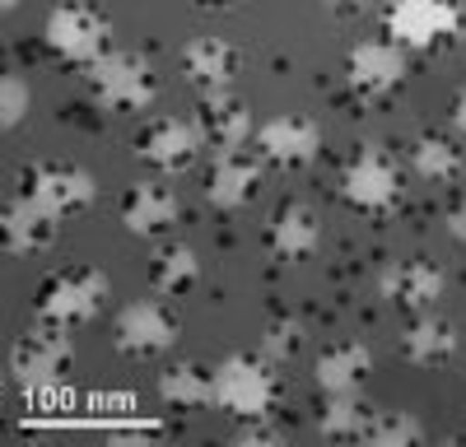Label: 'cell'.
I'll return each instance as SVG.
<instances>
[{
    "instance_id": "obj_1",
    "label": "cell",
    "mask_w": 466,
    "mask_h": 447,
    "mask_svg": "<svg viewBox=\"0 0 466 447\" xmlns=\"http://www.w3.org/2000/svg\"><path fill=\"white\" fill-rule=\"evenodd\" d=\"M280 401V378L270 372L266 354H228L224 363H215V405L228 410L233 420H261L270 415Z\"/></svg>"
},
{
    "instance_id": "obj_2",
    "label": "cell",
    "mask_w": 466,
    "mask_h": 447,
    "mask_svg": "<svg viewBox=\"0 0 466 447\" xmlns=\"http://www.w3.org/2000/svg\"><path fill=\"white\" fill-rule=\"evenodd\" d=\"M85 80L94 98L112 112H145L159 98V74H154L149 56L140 52H107L94 65H85Z\"/></svg>"
},
{
    "instance_id": "obj_3",
    "label": "cell",
    "mask_w": 466,
    "mask_h": 447,
    "mask_svg": "<svg viewBox=\"0 0 466 447\" xmlns=\"http://www.w3.org/2000/svg\"><path fill=\"white\" fill-rule=\"evenodd\" d=\"M107 275L94 266H70L56 271L37 284V317L52 322V326H85L103 313V298H107Z\"/></svg>"
},
{
    "instance_id": "obj_4",
    "label": "cell",
    "mask_w": 466,
    "mask_h": 447,
    "mask_svg": "<svg viewBox=\"0 0 466 447\" xmlns=\"http://www.w3.org/2000/svg\"><path fill=\"white\" fill-rule=\"evenodd\" d=\"M461 5L457 0H387L382 28L406 52H430L461 37Z\"/></svg>"
},
{
    "instance_id": "obj_5",
    "label": "cell",
    "mask_w": 466,
    "mask_h": 447,
    "mask_svg": "<svg viewBox=\"0 0 466 447\" xmlns=\"http://www.w3.org/2000/svg\"><path fill=\"white\" fill-rule=\"evenodd\" d=\"M47 47L61 56V61H75V65H94L98 56L112 52V19L89 5V0H66L47 15Z\"/></svg>"
},
{
    "instance_id": "obj_6",
    "label": "cell",
    "mask_w": 466,
    "mask_h": 447,
    "mask_svg": "<svg viewBox=\"0 0 466 447\" xmlns=\"http://www.w3.org/2000/svg\"><path fill=\"white\" fill-rule=\"evenodd\" d=\"M19 196H28L33 205L52 210L56 219L66 214H80L94 205L98 196V182L94 173H85L80 164H66V159H37L19 173Z\"/></svg>"
},
{
    "instance_id": "obj_7",
    "label": "cell",
    "mask_w": 466,
    "mask_h": 447,
    "mask_svg": "<svg viewBox=\"0 0 466 447\" xmlns=\"http://www.w3.org/2000/svg\"><path fill=\"white\" fill-rule=\"evenodd\" d=\"M70 359H75L70 335H66V326H52V322L24 331L19 341L10 345V372H15V382H19L24 392H47V387H56V382L66 378Z\"/></svg>"
},
{
    "instance_id": "obj_8",
    "label": "cell",
    "mask_w": 466,
    "mask_h": 447,
    "mask_svg": "<svg viewBox=\"0 0 466 447\" xmlns=\"http://www.w3.org/2000/svg\"><path fill=\"white\" fill-rule=\"evenodd\" d=\"M340 196L364 210V214H387L401 201V168L382 144H364L340 173Z\"/></svg>"
},
{
    "instance_id": "obj_9",
    "label": "cell",
    "mask_w": 466,
    "mask_h": 447,
    "mask_svg": "<svg viewBox=\"0 0 466 447\" xmlns=\"http://www.w3.org/2000/svg\"><path fill=\"white\" fill-rule=\"evenodd\" d=\"M345 80L360 98L378 103L392 98L406 84V47H397L392 37H373V43H355L345 56Z\"/></svg>"
},
{
    "instance_id": "obj_10",
    "label": "cell",
    "mask_w": 466,
    "mask_h": 447,
    "mask_svg": "<svg viewBox=\"0 0 466 447\" xmlns=\"http://www.w3.org/2000/svg\"><path fill=\"white\" fill-rule=\"evenodd\" d=\"M112 335H116V350L122 354L154 359V354L177 345V317L164 303H154V298H140V303H127L122 313H116Z\"/></svg>"
},
{
    "instance_id": "obj_11",
    "label": "cell",
    "mask_w": 466,
    "mask_h": 447,
    "mask_svg": "<svg viewBox=\"0 0 466 447\" xmlns=\"http://www.w3.org/2000/svg\"><path fill=\"white\" fill-rule=\"evenodd\" d=\"M257 154L276 168H303L322 154V126L303 112H280L257 126Z\"/></svg>"
},
{
    "instance_id": "obj_12",
    "label": "cell",
    "mask_w": 466,
    "mask_h": 447,
    "mask_svg": "<svg viewBox=\"0 0 466 447\" xmlns=\"http://www.w3.org/2000/svg\"><path fill=\"white\" fill-rule=\"evenodd\" d=\"M197 149H206L197 122H177V117H154L136 135V154L159 173H187L197 164Z\"/></svg>"
},
{
    "instance_id": "obj_13",
    "label": "cell",
    "mask_w": 466,
    "mask_h": 447,
    "mask_svg": "<svg viewBox=\"0 0 466 447\" xmlns=\"http://www.w3.org/2000/svg\"><path fill=\"white\" fill-rule=\"evenodd\" d=\"M191 122H197L201 144L215 149V154H233V149H243L252 140V112H248L243 98H233L228 89L206 94L197 103V112H191Z\"/></svg>"
},
{
    "instance_id": "obj_14",
    "label": "cell",
    "mask_w": 466,
    "mask_h": 447,
    "mask_svg": "<svg viewBox=\"0 0 466 447\" xmlns=\"http://www.w3.org/2000/svg\"><path fill=\"white\" fill-rule=\"evenodd\" d=\"M238 65H243L238 47H233L228 37H215V33H201V37H191V43L182 47V74L201 94L228 89L233 74H238Z\"/></svg>"
},
{
    "instance_id": "obj_15",
    "label": "cell",
    "mask_w": 466,
    "mask_h": 447,
    "mask_svg": "<svg viewBox=\"0 0 466 447\" xmlns=\"http://www.w3.org/2000/svg\"><path fill=\"white\" fill-rule=\"evenodd\" d=\"M382 298L387 303H397L406 313H430L439 298H443V271L434 266V261H397V266H387L382 271Z\"/></svg>"
},
{
    "instance_id": "obj_16",
    "label": "cell",
    "mask_w": 466,
    "mask_h": 447,
    "mask_svg": "<svg viewBox=\"0 0 466 447\" xmlns=\"http://www.w3.org/2000/svg\"><path fill=\"white\" fill-rule=\"evenodd\" d=\"M261 154H248V149H233V154H215V168L206 177V196L215 210H243L252 205L257 186H261Z\"/></svg>"
},
{
    "instance_id": "obj_17",
    "label": "cell",
    "mask_w": 466,
    "mask_h": 447,
    "mask_svg": "<svg viewBox=\"0 0 466 447\" xmlns=\"http://www.w3.org/2000/svg\"><path fill=\"white\" fill-rule=\"evenodd\" d=\"M177 214H182V205L173 196V186H164V182H136V186H127V196H122V224L136 238L168 233L177 224Z\"/></svg>"
},
{
    "instance_id": "obj_18",
    "label": "cell",
    "mask_w": 466,
    "mask_h": 447,
    "mask_svg": "<svg viewBox=\"0 0 466 447\" xmlns=\"http://www.w3.org/2000/svg\"><path fill=\"white\" fill-rule=\"evenodd\" d=\"M0 233H5V252L10 256H37L56 243V214L33 205L28 196H15L0 214Z\"/></svg>"
},
{
    "instance_id": "obj_19",
    "label": "cell",
    "mask_w": 466,
    "mask_h": 447,
    "mask_svg": "<svg viewBox=\"0 0 466 447\" xmlns=\"http://www.w3.org/2000/svg\"><path fill=\"white\" fill-rule=\"evenodd\" d=\"M322 243V224H318V210L303 205V201H285L276 210V219H270L266 229V247L276 252L280 261H303L313 256Z\"/></svg>"
},
{
    "instance_id": "obj_20",
    "label": "cell",
    "mask_w": 466,
    "mask_h": 447,
    "mask_svg": "<svg viewBox=\"0 0 466 447\" xmlns=\"http://www.w3.org/2000/svg\"><path fill=\"white\" fill-rule=\"evenodd\" d=\"M373 368V350L364 341H340V345H327L318 354V368L313 378L327 396H345V392H360V382L369 378Z\"/></svg>"
},
{
    "instance_id": "obj_21",
    "label": "cell",
    "mask_w": 466,
    "mask_h": 447,
    "mask_svg": "<svg viewBox=\"0 0 466 447\" xmlns=\"http://www.w3.org/2000/svg\"><path fill=\"white\" fill-rule=\"evenodd\" d=\"M401 354H406L410 363H420V368L448 363V359L457 354V326H452L448 317H439V313H420V317L406 326V335H401Z\"/></svg>"
},
{
    "instance_id": "obj_22",
    "label": "cell",
    "mask_w": 466,
    "mask_h": 447,
    "mask_svg": "<svg viewBox=\"0 0 466 447\" xmlns=\"http://www.w3.org/2000/svg\"><path fill=\"white\" fill-rule=\"evenodd\" d=\"M201 280V261L197 252H191L187 243H164L159 252L149 256V284L154 293H164V298H182L191 293Z\"/></svg>"
},
{
    "instance_id": "obj_23",
    "label": "cell",
    "mask_w": 466,
    "mask_h": 447,
    "mask_svg": "<svg viewBox=\"0 0 466 447\" xmlns=\"http://www.w3.org/2000/svg\"><path fill=\"white\" fill-rule=\"evenodd\" d=\"M159 396L177 410H197V405H210L215 401V368L197 363V359H182L173 363L164 378H159Z\"/></svg>"
},
{
    "instance_id": "obj_24",
    "label": "cell",
    "mask_w": 466,
    "mask_h": 447,
    "mask_svg": "<svg viewBox=\"0 0 466 447\" xmlns=\"http://www.w3.org/2000/svg\"><path fill=\"white\" fill-rule=\"evenodd\" d=\"M373 415H378V410H369V405L360 401V392L327 396V410H322V420H318V433L331 438V442H364Z\"/></svg>"
},
{
    "instance_id": "obj_25",
    "label": "cell",
    "mask_w": 466,
    "mask_h": 447,
    "mask_svg": "<svg viewBox=\"0 0 466 447\" xmlns=\"http://www.w3.org/2000/svg\"><path fill=\"white\" fill-rule=\"evenodd\" d=\"M410 168L420 182H434V186H448L461 177V149L448 140V135H420L410 144Z\"/></svg>"
},
{
    "instance_id": "obj_26",
    "label": "cell",
    "mask_w": 466,
    "mask_h": 447,
    "mask_svg": "<svg viewBox=\"0 0 466 447\" xmlns=\"http://www.w3.org/2000/svg\"><path fill=\"white\" fill-rule=\"evenodd\" d=\"M420 438H424V429H420L415 415H401V410H378L364 442H378V447H406V442H420Z\"/></svg>"
},
{
    "instance_id": "obj_27",
    "label": "cell",
    "mask_w": 466,
    "mask_h": 447,
    "mask_svg": "<svg viewBox=\"0 0 466 447\" xmlns=\"http://www.w3.org/2000/svg\"><path fill=\"white\" fill-rule=\"evenodd\" d=\"M299 350H303V322H294V317L266 322V331H261V354H266L270 363H285V359H294Z\"/></svg>"
},
{
    "instance_id": "obj_28",
    "label": "cell",
    "mask_w": 466,
    "mask_h": 447,
    "mask_svg": "<svg viewBox=\"0 0 466 447\" xmlns=\"http://www.w3.org/2000/svg\"><path fill=\"white\" fill-rule=\"evenodd\" d=\"M28 103H33L28 84L19 74H5V80H0V122H5V131H15L28 117Z\"/></svg>"
},
{
    "instance_id": "obj_29",
    "label": "cell",
    "mask_w": 466,
    "mask_h": 447,
    "mask_svg": "<svg viewBox=\"0 0 466 447\" xmlns=\"http://www.w3.org/2000/svg\"><path fill=\"white\" fill-rule=\"evenodd\" d=\"M285 433H280V424H270V415H261V420H243V429H238V442H280Z\"/></svg>"
},
{
    "instance_id": "obj_30",
    "label": "cell",
    "mask_w": 466,
    "mask_h": 447,
    "mask_svg": "<svg viewBox=\"0 0 466 447\" xmlns=\"http://www.w3.org/2000/svg\"><path fill=\"white\" fill-rule=\"evenodd\" d=\"M322 10H327L331 19H360V15L369 10V0H322Z\"/></svg>"
},
{
    "instance_id": "obj_31",
    "label": "cell",
    "mask_w": 466,
    "mask_h": 447,
    "mask_svg": "<svg viewBox=\"0 0 466 447\" xmlns=\"http://www.w3.org/2000/svg\"><path fill=\"white\" fill-rule=\"evenodd\" d=\"M443 224H448V233H452L457 243H466V201H452V205L443 210Z\"/></svg>"
},
{
    "instance_id": "obj_32",
    "label": "cell",
    "mask_w": 466,
    "mask_h": 447,
    "mask_svg": "<svg viewBox=\"0 0 466 447\" xmlns=\"http://www.w3.org/2000/svg\"><path fill=\"white\" fill-rule=\"evenodd\" d=\"M448 117H452V131L466 135V84L457 89V98H452V107H448Z\"/></svg>"
},
{
    "instance_id": "obj_33",
    "label": "cell",
    "mask_w": 466,
    "mask_h": 447,
    "mask_svg": "<svg viewBox=\"0 0 466 447\" xmlns=\"http://www.w3.org/2000/svg\"><path fill=\"white\" fill-rule=\"evenodd\" d=\"M191 5H201V10H224V5H233V0H191Z\"/></svg>"
},
{
    "instance_id": "obj_34",
    "label": "cell",
    "mask_w": 466,
    "mask_h": 447,
    "mask_svg": "<svg viewBox=\"0 0 466 447\" xmlns=\"http://www.w3.org/2000/svg\"><path fill=\"white\" fill-rule=\"evenodd\" d=\"M24 5V0H0V10H19Z\"/></svg>"
}]
</instances>
